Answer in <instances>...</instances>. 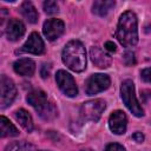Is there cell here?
<instances>
[{"instance_id": "d4e9b609", "label": "cell", "mask_w": 151, "mask_h": 151, "mask_svg": "<svg viewBox=\"0 0 151 151\" xmlns=\"http://www.w3.org/2000/svg\"><path fill=\"white\" fill-rule=\"evenodd\" d=\"M132 138H133L137 143H142V142L144 140V136H143L142 132H136V133H133V134H132Z\"/></svg>"}, {"instance_id": "4fadbf2b", "label": "cell", "mask_w": 151, "mask_h": 151, "mask_svg": "<svg viewBox=\"0 0 151 151\" xmlns=\"http://www.w3.org/2000/svg\"><path fill=\"white\" fill-rule=\"evenodd\" d=\"M25 33V25L19 19H9L6 26V37L11 41L20 39Z\"/></svg>"}, {"instance_id": "8992f818", "label": "cell", "mask_w": 151, "mask_h": 151, "mask_svg": "<svg viewBox=\"0 0 151 151\" xmlns=\"http://www.w3.org/2000/svg\"><path fill=\"white\" fill-rule=\"evenodd\" d=\"M110 84H111V80H110L109 76L101 74V73L92 74L90 78H87V80L85 83V92L88 96H93V94H97V93L109 88Z\"/></svg>"}, {"instance_id": "7402d4cb", "label": "cell", "mask_w": 151, "mask_h": 151, "mask_svg": "<svg viewBox=\"0 0 151 151\" xmlns=\"http://www.w3.org/2000/svg\"><path fill=\"white\" fill-rule=\"evenodd\" d=\"M104 151H126L124 146H122L120 144L118 143H111V144H107L106 147L104 149Z\"/></svg>"}, {"instance_id": "e0dca14e", "label": "cell", "mask_w": 151, "mask_h": 151, "mask_svg": "<svg viewBox=\"0 0 151 151\" xmlns=\"http://www.w3.org/2000/svg\"><path fill=\"white\" fill-rule=\"evenodd\" d=\"M14 117L15 119L19 122V124L27 131V132H31L33 130V120H32V117L31 114L24 110V109H19L14 112Z\"/></svg>"}, {"instance_id": "3957f363", "label": "cell", "mask_w": 151, "mask_h": 151, "mask_svg": "<svg viewBox=\"0 0 151 151\" xmlns=\"http://www.w3.org/2000/svg\"><path fill=\"white\" fill-rule=\"evenodd\" d=\"M27 101L45 120H51L58 114V110L54 103L51 101L47 98V94L41 90H34L29 92L27 96Z\"/></svg>"}, {"instance_id": "7a4b0ae2", "label": "cell", "mask_w": 151, "mask_h": 151, "mask_svg": "<svg viewBox=\"0 0 151 151\" xmlns=\"http://www.w3.org/2000/svg\"><path fill=\"white\" fill-rule=\"evenodd\" d=\"M63 63L74 72H83L86 68V51L79 40L68 41L63 50Z\"/></svg>"}, {"instance_id": "ac0fdd59", "label": "cell", "mask_w": 151, "mask_h": 151, "mask_svg": "<svg viewBox=\"0 0 151 151\" xmlns=\"http://www.w3.org/2000/svg\"><path fill=\"white\" fill-rule=\"evenodd\" d=\"M0 131H1L0 136L2 138H5V137H15V136L19 134L18 129L4 116L0 117Z\"/></svg>"}, {"instance_id": "7c38bea8", "label": "cell", "mask_w": 151, "mask_h": 151, "mask_svg": "<svg viewBox=\"0 0 151 151\" xmlns=\"http://www.w3.org/2000/svg\"><path fill=\"white\" fill-rule=\"evenodd\" d=\"M90 57L92 63L99 67V68H107L111 66L112 63V58L110 54H107L106 52H104L101 48L99 47H91L90 50Z\"/></svg>"}, {"instance_id": "5b68a950", "label": "cell", "mask_w": 151, "mask_h": 151, "mask_svg": "<svg viewBox=\"0 0 151 151\" xmlns=\"http://www.w3.org/2000/svg\"><path fill=\"white\" fill-rule=\"evenodd\" d=\"M106 104L103 99H93L85 101L80 107V114L85 120L98 122L103 111L105 110Z\"/></svg>"}, {"instance_id": "9a60e30c", "label": "cell", "mask_w": 151, "mask_h": 151, "mask_svg": "<svg viewBox=\"0 0 151 151\" xmlns=\"http://www.w3.org/2000/svg\"><path fill=\"white\" fill-rule=\"evenodd\" d=\"M116 2L112 0H97L92 5V12L99 17H105L113 7Z\"/></svg>"}, {"instance_id": "44dd1931", "label": "cell", "mask_w": 151, "mask_h": 151, "mask_svg": "<svg viewBox=\"0 0 151 151\" xmlns=\"http://www.w3.org/2000/svg\"><path fill=\"white\" fill-rule=\"evenodd\" d=\"M123 59H124V63L126 64V65H133L134 63H136V60H134V53L133 52H131V51H126L125 53H124V57H123Z\"/></svg>"}, {"instance_id": "cb8c5ba5", "label": "cell", "mask_w": 151, "mask_h": 151, "mask_svg": "<svg viewBox=\"0 0 151 151\" xmlns=\"http://www.w3.org/2000/svg\"><path fill=\"white\" fill-rule=\"evenodd\" d=\"M50 71H51V65H50V64H44V65H42V67H41V71H40L41 77H42V78L48 77Z\"/></svg>"}, {"instance_id": "52a82bcc", "label": "cell", "mask_w": 151, "mask_h": 151, "mask_svg": "<svg viewBox=\"0 0 151 151\" xmlns=\"http://www.w3.org/2000/svg\"><path fill=\"white\" fill-rule=\"evenodd\" d=\"M55 81L60 91L67 97H76L78 94V87L73 77L64 70H59L55 74Z\"/></svg>"}, {"instance_id": "d6986e66", "label": "cell", "mask_w": 151, "mask_h": 151, "mask_svg": "<svg viewBox=\"0 0 151 151\" xmlns=\"http://www.w3.org/2000/svg\"><path fill=\"white\" fill-rule=\"evenodd\" d=\"M5 151H34V145L25 140L13 142L5 147Z\"/></svg>"}, {"instance_id": "4316f807", "label": "cell", "mask_w": 151, "mask_h": 151, "mask_svg": "<svg viewBox=\"0 0 151 151\" xmlns=\"http://www.w3.org/2000/svg\"><path fill=\"white\" fill-rule=\"evenodd\" d=\"M41 151H45V150H41Z\"/></svg>"}, {"instance_id": "ba28073f", "label": "cell", "mask_w": 151, "mask_h": 151, "mask_svg": "<svg viewBox=\"0 0 151 151\" xmlns=\"http://www.w3.org/2000/svg\"><path fill=\"white\" fill-rule=\"evenodd\" d=\"M0 87H1V99H0V107L1 109H6L7 106H9L13 100L17 97V87L14 85V83L6 77L5 74L1 76V80H0Z\"/></svg>"}, {"instance_id": "9c48e42d", "label": "cell", "mask_w": 151, "mask_h": 151, "mask_svg": "<svg viewBox=\"0 0 151 151\" xmlns=\"http://www.w3.org/2000/svg\"><path fill=\"white\" fill-rule=\"evenodd\" d=\"M64 31H65V25L60 19H48L44 22L42 26L44 35L51 41L58 39L64 33Z\"/></svg>"}, {"instance_id": "6da1fadb", "label": "cell", "mask_w": 151, "mask_h": 151, "mask_svg": "<svg viewBox=\"0 0 151 151\" xmlns=\"http://www.w3.org/2000/svg\"><path fill=\"white\" fill-rule=\"evenodd\" d=\"M137 17L132 11L124 12L118 21L116 38L124 47H132L138 42Z\"/></svg>"}, {"instance_id": "603a6c76", "label": "cell", "mask_w": 151, "mask_h": 151, "mask_svg": "<svg viewBox=\"0 0 151 151\" xmlns=\"http://www.w3.org/2000/svg\"><path fill=\"white\" fill-rule=\"evenodd\" d=\"M140 77H142V79L145 80L146 83H151V67L144 68V70L140 72Z\"/></svg>"}, {"instance_id": "5bb4252c", "label": "cell", "mask_w": 151, "mask_h": 151, "mask_svg": "<svg viewBox=\"0 0 151 151\" xmlns=\"http://www.w3.org/2000/svg\"><path fill=\"white\" fill-rule=\"evenodd\" d=\"M13 68L15 71V73L20 74V76H24V77H31L34 74V71H35V63L31 59H27V58H22V59H19L14 63L13 65Z\"/></svg>"}, {"instance_id": "ffe728a7", "label": "cell", "mask_w": 151, "mask_h": 151, "mask_svg": "<svg viewBox=\"0 0 151 151\" xmlns=\"http://www.w3.org/2000/svg\"><path fill=\"white\" fill-rule=\"evenodd\" d=\"M44 11L47 13V14H54L59 11V6L55 1H45L44 2Z\"/></svg>"}, {"instance_id": "277c9868", "label": "cell", "mask_w": 151, "mask_h": 151, "mask_svg": "<svg viewBox=\"0 0 151 151\" xmlns=\"http://www.w3.org/2000/svg\"><path fill=\"white\" fill-rule=\"evenodd\" d=\"M120 96L122 99L124 101V104L126 105V107L136 116V117H142L144 116V110L142 109V106L139 105L137 98H136V93H134V85L132 83V80L126 79L122 83L120 86Z\"/></svg>"}, {"instance_id": "30bf717a", "label": "cell", "mask_w": 151, "mask_h": 151, "mask_svg": "<svg viewBox=\"0 0 151 151\" xmlns=\"http://www.w3.org/2000/svg\"><path fill=\"white\" fill-rule=\"evenodd\" d=\"M126 125H127L126 114L120 110L113 111L109 118L110 130L116 134H123L126 131Z\"/></svg>"}, {"instance_id": "2e32d148", "label": "cell", "mask_w": 151, "mask_h": 151, "mask_svg": "<svg viewBox=\"0 0 151 151\" xmlns=\"http://www.w3.org/2000/svg\"><path fill=\"white\" fill-rule=\"evenodd\" d=\"M20 13L22 14V17L31 24H35L38 21V12L35 9V7L33 6V4L31 1H25L21 4L20 6Z\"/></svg>"}, {"instance_id": "484cf974", "label": "cell", "mask_w": 151, "mask_h": 151, "mask_svg": "<svg viewBox=\"0 0 151 151\" xmlns=\"http://www.w3.org/2000/svg\"><path fill=\"white\" fill-rule=\"evenodd\" d=\"M105 48L107 50V51H110V52H116V45L112 42V41H106L105 42Z\"/></svg>"}, {"instance_id": "8fae6325", "label": "cell", "mask_w": 151, "mask_h": 151, "mask_svg": "<svg viewBox=\"0 0 151 151\" xmlns=\"http://www.w3.org/2000/svg\"><path fill=\"white\" fill-rule=\"evenodd\" d=\"M44 51H45L44 41L37 32L31 33V35L21 47V52H26L31 54H42Z\"/></svg>"}]
</instances>
